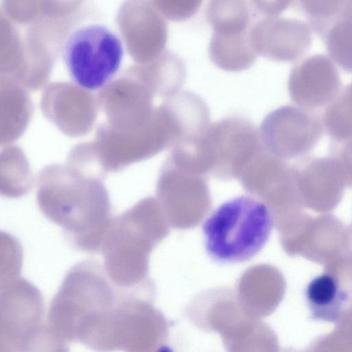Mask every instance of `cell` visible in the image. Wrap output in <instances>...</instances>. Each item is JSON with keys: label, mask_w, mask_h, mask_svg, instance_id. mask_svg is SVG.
Masks as SVG:
<instances>
[{"label": "cell", "mask_w": 352, "mask_h": 352, "mask_svg": "<svg viewBox=\"0 0 352 352\" xmlns=\"http://www.w3.org/2000/svg\"><path fill=\"white\" fill-rule=\"evenodd\" d=\"M305 298L313 318L329 322L339 318L346 299L338 283L329 274L312 279L306 287Z\"/></svg>", "instance_id": "cell-13"}, {"label": "cell", "mask_w": 352, "mask_h": 352, "mask_svg": "<svg viewBox=\"0 0 352 352\" xmlns=\"http://www.w3.org/2000/svg\"><path fill=\"white\" fill-rule=\"evenodd\" d=\"M329 56L347 72H352V1L343 6L324 34Z\"/></svg>", "instance_id": "cell-14"}, {"label": "cell", "mask_w": 352, "mask_h": 352, "mask_svg": "<svg viewBox=\"0 0 352 352\" xmlns=\"http://www.w3.org/2000/svg\"><path fill=\"white\" fill-rule=\"evenodd\" d=\"M344 1H301L310 25L322 36L341 10Z\"/></svg>", "instance_id": "cell-17"}, {"label": "cell", "mask_w": 352, "mask_h": 352, "mask_svg": "<svg viewBox=\"0 0 352 352\" xmlns=\"http://www.w3.org/2000/svg\"><path fill=\"white\" fill-rule=\"evenodd\" d=\"M250 32L235 34L213 32L208 47L212 62L227 72H241L250 67L257 54L251 43Z\"/></svg>", "instance_id": "cell-11"}, {"label": "cell", "mask_w": 352, "mask_h": 352, "mask_svg": "<svg viewBox=\"0 0 352 352\" xmlns=\"http://www.w3.org/2000/svg\"><path fill=\"white\" fill-rule=\"evenodd\" d=\"M163 104L170 116L177 134L176 144L197 139L210 124L207 104L194 93L180 91L166 98Z\"/></svg>", "instance_id": "cell-9"}, {"label": "cell", "mask_w": 352, "mask_h": 352, "mask_svg": "<svg viewBox=\"0 0 352 352\" xmlns=\"http://www.w3.org/2000/svg\"><path fill=\"white\" fill-rule=\"evenodd\" d=\"M123 57L120 36L100 23L75 28L62 47V58L71 79L89 91L105 87L119 71Z\"/></svg>", "instance_id": "cell-4"}, {"label": "cell", "mask_w": 352, "mask_h": 352, "mask_svg": "<svg viewBox=\"0 0 352 352\" xmlns=\"http://www.w3.org/2000/svg\"><path fill=\"white\" fill-rule=\"evenodd\" d=\"M235 294L242 314L254 320L269 316L280 298L275 283L264 271H253L244 275Z\"/></svg>", "instance_id": "cell-10"}, {"label": "cell", "mask_w": 352, "mask_h": 352, "mask_svg": "<svg viewBox=\"0 0 352 352\" xmlns=\"http://www.w3.org/2000/svg\"><path fill=\"white\" fill-rule=\"evenodd\" d=\"M273 224L265 203L250 195L234 197L219 205L204 220L206 252L218 263L246 262L264 248Z\"/></svg>", "instance_id": "cell-2"}, {"label": "cell", "mask_w": 352, "mask_h": 352, "mask_svg": "<svg viewBox=\"0 0 352 352\" xmlns=\"http://www.w3.org/2000/svg\"><path fill=\"white\" fill-rule=\"evenodd\" d=\"M221 337L227 352H277L273 331L260 320L243 317Z\"/></svg>", "instance_id": "cell-12"}, {"label": "cell", "mask_w": 352, "mask_h": 352, "mask_svg": "<svg viewBox=\"0 0 352 352\" xmlns=\"http://www.w3.org/2000/svg\"><path fill=\"white\" fill-rule=\"evenodd\" d=\"M322 121L324 129L333 138L352 137V81L327 106Z\"/></svg>", "instance_id": "cell-16"}, {"label": "cell", "mask_w": 352, "mask_h": 352, "mask_svg": "<svg viewBox=\"0 0 352 352\" xmlns=\"http://www.w3.org/2000/svg\"><path fill=\"white\" fill-rule=\"evenodd\" d=\"M153 199H144L113 217L102 253L107 274L116 284L130 286L144 280L148 256L161 237Z\"/></svg>", "instance_id": "cell-3"}, {"label": "cell", "mask_w": 352, "mask_h": 352, "mask_svg": "<svg viewBox=\"0 0 352 352\" xmlns=\"http://www.w3.org/2000/svg\"><path fill=\"white\" fill-rule=\"evenodd\" d=\"M250 38L257 56L291 62L299 59L309 50L313 32L310 25L300 19L264 16L253 23Z\"/></svg>", "instance_id": "cell-6"}, {"label": "cell", "mask_w": 352, "mask_h": 352, "mask_svg": "<svg viewBox=\"0 0 352 352\" xmlns=\"http://www.w3.org/2000/svg\"><path fill=\"white\" fill-rule=\"evenodd\" d=\"M184 315L199 329L220 335L245 317L235 293L227 287L199 293L185 307Z\"/></svg>", "instance_id": "cell-8"}, {"label": "cell", "mask_w": 352, "mask_h": 352, "mask_svg": "<svg viewBox=\"0 0 352 352\" xmlns=\"http://www.w3.org/2000/svg\"><path fill=\"white\" fill-rule=\"evenodd\" d=\"M157 352H173V351L171 348L164 345Z\"/></svg>", "instance_id": "cell-20"}, {"label": "cell", "mask_w": 352, "mask_h": 352, "mask_svg": "<svg viewBox=\"0 0 352 352\" xmlns=\"http://www.w3.org/2000/svg\"><path fill=\"white\" fill-rule=\"evenodd\" d=\"M324 129L313 111L284 105L269 113L258 128L263 147L271 153L293 154L313 145Z\"/></svg>", "instance_id": "cell-5"}, {"label": "cell", "mask_w": 352, "mask_h": 352, "mask_svg": "<svg viewBox=\"0 0 352 352\" xmlns=\"http://www.w3.org/2000/svg\"><path fill=\"white\" fill-rule=\"evenodd\" d=\"M104 177L69 162L45 167L37 179L36 201L42 213L77 249L91 254L101 251L113 219Z\"/></svg>", "instance_id": "cell-1"}, {"label": "cell", "mask_w": 352, "mask_h": 352, "mask_svg": "<svg viewBox=\"0 0 352 352\" xmlns=\"http://www.w3.org/2000/svg\"><path fill=\"white\" fill-rule=\"evenodd\" d=\"M287 88L291 100L298 107L313 111L328 106L341 91L336 64L329 56L311 55L293 67Z\"/></svg>", "instance_id": "cell-7"}, {"label": "cell", "mask_w": 352, "mask_h": 352, "mask_svg": "<svg viewBox=\"0 0 352 352\" xmlns=\"http://www.w3.org/2000/svg\"><path fill=\"white\" fill-rule=\"evenodd\" d=\"M207 19L216 33H243L251 30L252 11L244 1H210L206 8Z\"/></svg>", "instance_id": "cell-15"}, {"label": "cell", "mask_w": 352, "mask_h": 352, "mask_svg": "<svg viewBox=\"0 0 352 352\" xmlns=\"http://www.w3.org/2000/svg\"><path fill=\"white\" fill-rule=\"evenodd\" d=\"M201 3L199 0H168L158 1L157 5L162 14L167 19L182 21L194 15Z\"/></svg>", "instance_id": "cell-18"}, {"label": "cell", "mask_w": 352, "mask_h": 352, "mask_svg": "<svg viewBox=\"0 0 352 352\" xmlns=\"http://www.w3.org/2000/svg\"><path fill=\"white\" fill-rule=\"evenodd\" d=\"M253 10L264 16H277L292 3L290 1H252Z\"/></svg>", "instance_id": "cell-19"}]
</instances>
